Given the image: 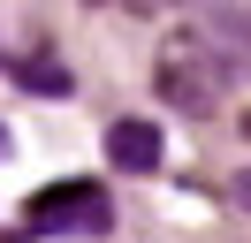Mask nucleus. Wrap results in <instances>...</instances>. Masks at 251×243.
Wrapping results in <instances>:
<instances>
[{"mask_svg": "<svg viewBox=\"0 0 251 243\" xmlns=\"http://www.w3.org/2000/svg\"><path fill=\"white\" fill-rule=\"evenodd\" d=\"M152 84H160V99L183 106V114H213V106L228 99V84H236V61L221 53V38L205 23H183L168 46H160Z\"/></svg>", "mask_w": 251, "mask_h": 243, "instance_id": "obj_1", "label": "nucleus"}, {"mask_svg": "<svg viewBox=\"0 0 251 243\" xmlns=\"http://www.w3.org/2000/svg\"><path fill=\"white\" fill-rule=\"evenodd\" d=\"M23 220H31L38 236H46V228H53V236H69V228H76V236H99L114 213H107V197H99V182H53V190L31 197Z\"/></svg>", "mask_w": 251, "mask_h": 243, "instance_id": "obj_2", "label": "nucleus"}, {"mask_svg": "<svg viewBox=\"0 0 251 243\" xmlns=\"http://www.w3.org/2000/svg\"><path fill=\"white\" fill-rule=\"evenodd\" d=\"M198 23L221 38V53L236 61V76H251V0H213Z\"/></svg>", "mask_w": 251, "mask_h": 243, "instance_id": "obj_3", "label": "nucleus"}, {"mask_svg": "<svg viewBox=\"0 0 251 243\" xmlns=\"http://www.w3.org/2000/svg\"><path fill=\"white\" fill-rule=\"evenodd\" d=\"M107 160L129 167V175H152V167H160V129H152V122H114V129H107Z\"/></svg>", "mask_w": 251, "mask_h": 243, "instance_id": "obj_4", "label": "nucleus"}, {"mask_svg": "<svg viewBox=\"0 0 251 243\" xmlns=\"http://www.w3.org/2000/svg\"><path fill=\"white\" fill-rule=\"evenodd\" d=\"M16 84H23V91H53V99H61V91H69V69H61V53H23V61H16Z\"/></svg>", "mask_w": 251, "mask_h": 243, "instance_id": "obj_5", "label": "nucleus"}, {"mask_svg": "<svg viewBox=\"0 0 251 243\" xmlns=\"http://www.w3.org/2000/svg\"><path fill=\"white\" fill-rule=\"evenodd\" d=\"M129 15H160V8H175V0H122Z\"/></svg>", "mask_w": 251, "mask_h": 243, "instance_id": "obj_6", "label": "nucleus"}, {"mask_svg": "<svg viewBox=\"0 0 251 243\" xmlns=\"http://www.w3.org/2000/svg\"><path fill=\"white\" fill-rule=\"evenodd\" d=\"M236 205H251V175H236Z\"/></svg>", "mask_w": 251, "mask_h": 243, "instance_id": "obj_7", "label": "nucleus"}, {"mask_svg": "<svg viewBox=\"0 0 251 243\" xmlns=\"http://www.w3.org/2000/svg\"><path fill=\"white\" fill-rule=\"evenodd\" d=\"M0 152H8V137H0Z\"/></svg>", "mask_w": 251, "mask_h": 243, "instance_id": "obj_8", "label": "nucleus"}, {"mask_svg": "<svg viewBox=\"0 0 251 243\" xmlns=\"http://www.w3.org/2000/svg\"><path fill=\"white\" fill-rule=\"evenodd\" d=\"M92 8H107V0H92Z\"/></svg>", "mask_w": 251, "mask_h": 243, "instance_id": "obj_9", "label": "nucleus"}, {"mask_svg": "<svg viewBox=\"0 0 251 243\" xmlns=\"http://www.w3.org/2000/svg\"><path fill=\"white\" fill-rule=\"evenodd\" d=\"M244 129H251V114H244Z\"/></svg>", "mask_w": 251, "mask_h": 243, "instance_id": "obj_10", "label": "nucleus"}]
</instances>
